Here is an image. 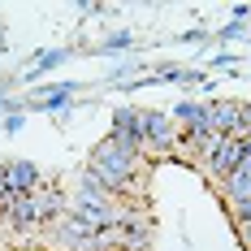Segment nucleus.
Returning a JSON list of instances; mask_svg holds the SVG:
<instances>
[{
  "label": "nucleus",
  "instance_id": "4",
  "mask_svg": "<svg viewBox=\"0 0 251 251\" xmlns=\"http://www.w3.org/2000/svg\"><path fill=\"white\" fill-rule=\"evenodd\" d=\"M234 126H238V104H212L208 108V130L234 134Z\"/></svg>",
  "mask_w": 251,
  "mask_h": 251
},
{
  "label": "nucleus",
  "instance_id": "1",
  "mask_svg": "<svg viewBox=\"0 0 251 251\" xmlns=\"http://www.w3.org/2000/svg\"><path fill=\"white\" fill-rule=\"evenodd\" d=\"M243 156H247V143H238V139H229V134H226V143H221L217 160H212V169H217L221 177H229L238 165H243Z\"/></svg>",
  "mask_w": 251,
  "mask_h": 251
},
{
  "label": "nucleus",
  "instance_id": "3",
  "mask_svg": "<svg viewBox=\"0 0 251 251\" xmlns=\"http://www.w3.org/2000/svg\"><path fill=\"white\" fill-rule=\"evenodd\" d=\"M39 186V174H35V165H9L4 169V191H13V195H26V191H35Z\"/></svg>",
  "mask_w": 251,
  "mask_h": 251
},
{
  "label": "nucleus",
  "instance_id": "2",
  "mask_svg": "<svg viewBox=\"0 0 251 251\" xmlns=\"http://www.w3.org/2000/svg\"><path fill=\"white\" fill-rule=\"evenodd\" d=\"M143 139H148V148H174V122L160 117V113H148Z\"/></svg>",
  "mask_w": 251,
  "mask_h": 251
},
{
  "label": "nucleus",
  "instance_id": "6",
  "mask_svg": "<svg viewBox=\"0 0 251 251\" xmlns=\"http://www.w3.org/2000/svg\"><path fill=\"white\" fill-rule=\"evenodd\" d=\"M238 234H243V243L251 247V221H243V226H238Z\"/></svg>",
  "mask_w": 251,
  "mask_h": 251
},
{
  "label": "nucleus",
  "instance_id": "7",
  "mask_svg": "<svg viewBox=\"0 0 251 251\" xmlns=\"http://www.w3.org/2000/svg\"><path fill=\"white\" fill-rule=\"evenodd\" d=\"M0 200H4V169H0Z\"/></svg>",
  "mask_w": 251,
  "mask_h": 251
},
{
  "label": "nucleus",
  "instance_id": "5",
  "mask_svg": "<svg viewBox=\"0 0 251 251\" xmlns=\"http://www.w3.org/2000/svg\"><path fill=\"white\" fill-rule=\"evenodd\" d=\"M221 143H226V134H217V130H200V134H191V148L200 151V160H217V151H221Z\"/></svg>",
  "mask_w": 251,
  "mask_h": 251
},
{
  "label": "nucleus",
  "instance_id": "8",
  "mask_svg": "<svg viewBox=\"0 0 251 251\" xmlns=\"http://www.w3.org/2000/svg\"><path fill=\"white\" fill-rule=\"evenodd\" d=\"M0 221H4V212H0Z\"/></svg>",
  "mask_w": 251,
  "mask_h": 251
}]
</instances>
